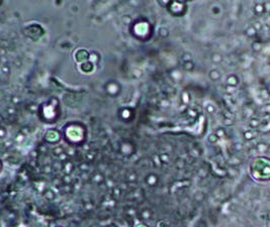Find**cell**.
<instances>
[{
  "instance_id": "2",
  "label": "cell",
  "mask_w": 270,
  "mask_h": 227,
  "mask_svg": "<svg viewBox=\"0 0 270 227\" xmlns=\"http://www.w3.org/2000/svg\"><path fill=\"white\" fill-rule=\"evenodd\" d=\"M246 33H247V34L249 36H255V33H257V31H256V29L253 26H249V27L247 28Z\"/></svg>"
},
{
  "instance_id": "1",
  "label": "cell",
  "mask_w": 270,
  "mask_h": 227,
  "mask_svg": "<svg viewBox=\"0 0 270 227\" xmlns=\"http://www.w3.org/2000/svg\"><path fill=\"white\" fill-rule=\"evenodd\" d=\"M265 11L266 10H265L264 3H256L255 6H254V12H255L257 15H262Z\"/></svg>"
},
{
  "instance_id": "3",
  "label": "cell",
  "mask_w": 270,
  "mask_h": 227,
  "mask_svg": "<svg viewBox=\"0 0 270 227\" xmlns=\"http://www.w3.org/2000/svg\"><path fill=\"white\" fill-rule=\"evenodd\" d=\"M252 26H253L254 28H255L256 31H258V30H260V29H261V28H262V24L260 23L259 21H256V22H254V23H253Z\"/></svg>"
}]
</instances>
